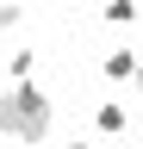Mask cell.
<instances>
[{
	"instance_id": "1",
	"label": "cell",
	"mask_w": 143,
	"mask_h": 149,
	"mask_svg": "<svg viewBox=\"0 0 143 149\" xmlns=\"http://www.w3.org/2000/svg\"><path fill=\"white\" fill-rule=\"evenodd\" d=\"M50 130H56V100H50L38 81H13L0 93V137L6 143L38 149V143H50Z\"/></svg>"
},
{
	"instance_id": "2",
	"label": "cell",
	"mask_w": 143,
	"mask_h": 149,
	"mask_svg": "<svg viewBox=\"0 0 143 149\" xmlns=\"http://www.w3.org/2000/svg\"><path fill=\"white\" fill-rule=\"evenodd\" d=\"M93 130L100 137H124V130H131V106L124 100H100L93 106Z\"/></svg>"
},
{
	"instance_id": "3",
	"label": "cell",
	"mask_w": 143,
	"mask_h": 149,
	"mask_svg": "<svg viewBox=\"0 0 143 149\" xmlns=\"http://www.w3.org/2000/svg\"><path fill=\"white\" fill-rule=\"evenodd\" d=\"M100 74H106V81H118V87H124V81L137 74V50H131V44H118V50H106V56H100Z\"/></svg>"
},
{
	"instance_id": "4",
	"label": "cell",
	"mask_w": 143,
	"mask_h": 149,
	"mask_svg": "<svg viewBox=\"0 0 143 149\" xmlns=\"http://www.w3.org/2000/svg\"><path fill=\"white\" fill-rule=\"evenodd\" d=\"M6 74H13V81H31V74H38V50H25V44H19V50L6 56Z\"/></svg>"
},
{
	"instance_id": "5",
	"label": "cell",
	"mask_w": 143,
	"mask_h": 149,
	"mask_svg": "<svg viewBox=\"0 0 143 149\" xmlns=\"http://www.w3.org/2000/svg\"><path fill=\"white\" fill-rule=\"evenodd\" d=\"M100 19H106V25H137V0H106Z\"/></svg>"
},
{
	"instance_id": "6",
	"label": "cell",
	"mask_w": 143,
	"mask_h": 149,
	"mask_svg": "<svg viewBox=\"0 0 143 149\" xmlns=\"http://www.w3.org/2000/svg\"><path fill=\"white\" fill-rule=\"evenodd\" d=\"M25 25V6H19V0H0V31H19Z\"/></svg>"
},
{
	"instance_id": "7",
	"label": "cell",
	"mask_w": 143,
	"mask_h": 149,
	"mask_svg": "<svg viewBox=\"0 0 143 149\" xmlns=\"http://www.w3.org/2000/svg\"><path fill=\"white\" fill-rule=\"evenodd\" d=\"M62 149H100V143H93V137H68Z\"/></svg>"
},
{
	"instance_id": "8",
	"label": "cell",
	"mask_w": 143,
	"mask_h": 149,
	"mask_svg": "<svg viewBox=\"0 0 143 149\" xmlns=\"http://www.w3.org/2000/svg\"><path fill=\"white\" fill-rule=\"evenodd\" d=\"M131 87H137V93H143V62H137V74H131Z\"/></svg>"
}]
</instances>
